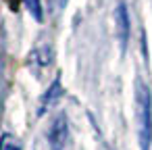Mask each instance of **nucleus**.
<instances>
[{"instance_id": "obj_1", "label": "nucleus", "mask_w": 152, "mask_h": 150, "mask_svg": "<svg viewBox=\"0 0 152 150\" xmlns=\"http://www.w3.org/2000/svg\"><path fill=\"white\" fill-rule=\"evenodd\" d=\"M135 117H137L140 150H150V144H152V96H150V90L142 81H135Z\"/></svg>"}, {"instance_id": "obj_2", "label": "nucleus", "mask_w": 152, "mask_h": 150, "mask_svg": "<svg viewBox=\"0 0 152 150\" xmlns=\"http://www.w3.org/2000/svg\"><path fill=\"white\" fill-rule=\"evenodd\" d=\"M67 135H69V123H67V117L61 113L56 115V119L52 121L50 129H48V144L52 150H63L65 144H67Z\"/></svg>"}, {"instance_id": "obj_3", "label": "nucleus", "mask_w": 152, "mask_h": 150, "mask_svg": "<svg viewBox=\"0 0 152 150\" xmlns=\"http://www.w3.org/2000/svg\"><path fill=\"white\" fill-rule=\"evenodd\" d=\"M115 21H117V36H119V44H121V50H125L127 46V40H129V15H127V7L125 2H119L117 4V11H115Z\"/></svg>"}, {"instance_id": "obj_4", "label": "nucleus", "mask_w": 152, "mask_h": 150, "mask_svg": "<svg viewBox=\"0 0 152 150\" xmlns=\"http://www.w3.org/2000/svg\"><path fill=\"white\" fill-rule=\"evenodd\" d=\"M63 96V86H61V79L56 77L50 86H48V90H46V94L42 96V100H40V115H44L46 113V108H50L58 98Z\"/></svg>"}, {"instance_id": "obj_5", "label": "nucleus", "mask_w": 152, "mask_h": 150, "mask_svg": "<svg viewBox=\"0 0 152 150\" xmlns=\"http://www.w3.org/2000/svg\"><path fill=\"white\" fill-rule=\"evenodd\" d=\"M23 2H25L27 11L31 13V17L36 21H42L44 19V15H42V2H40V0H23Z\"/></svg>"}, {"instance_id": "obj_6", "label": "nucleus", "mask_w": 152, "mask_h": 150, "mask_svg": "<svg viewBox=\"0 0 152 150\" xmlns=\"http://www.w3.org/2000/svg\"><path fill=\"white\" fill-rule=\"evenodd\" d=\"M2 150H19V146H15V144H2Z\"/></svg>"}, {"instance_id": "obj_7", "label": "nucleus", "mask_w": 152, "mask_h": 150, "mask_svg": "<svg viewBox=\"0 0 152 150\" xmlns=\"http://www.w3.org/2000/svg\"><path fill=\"white\" fill-rule=\"evenodd\" d=\"M56 2H58V7H61V9H63V7H65V4H67V0H56Z\"/></svg>"}]
</instances>
